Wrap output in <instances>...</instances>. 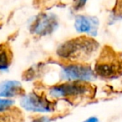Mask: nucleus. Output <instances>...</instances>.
I'll use <instances>...</instances> for the list:
<instances>
[{
    "label": "nucleus",
    "instance_id": "1",
    "mask_svg": "<svg viewBox=\"0 0 122 122\" xmlns=\"http://www.w3.org/2000/svg\"><path fill=\"white\" fill-rule=\"evenodd\" d=\"M98 49V43L88 37H79L63 43L57 53L61 58L71 61H86Z\"/></svg>",
    "mask_w": 122,
    "mask_h": 122
},
{
    "label": "nucleus",
    "instance_id": "2",
    "mask_svg": "<svg viewBox=\"0 0 122 122\" xmlns=\"http://www.w3.org/2000/svg\"><path fill=\"white\" fill-rule=\"evenodd\" d=\"M95 71L105 78H114L122 74V59L111 47H105L97 59Z\"/></svg>",
    "mask_w": 122,
    "mask_h": 122
},
{
    "label": "nucleus",
    "instance_id": "3",
    "mask_svg": "<svg viewBox=\"0 0 122 122\" xmlns=\"http://www.w3.org/2000/svg\"><path fill=\"white\" fill-rule=\"evenodd\" d=\"M91 91L87 84L81 81H75L71 83H64L52 87L50 90V94L52 97H69V96L82 95Z\"/></svg>",
    "mask_w": 122,
    "mask_h": 122
},
{
    "label": "nucleus",
    "instance_id": "4",
    "mask_svg": "<svg viewBox=\"0 0 122 122\" xmlns=\"http://www.w3.org/2000/svg\"><path fill=\"white\" fill-rule=\"evenodd\" d=\"M21 106L25 110L37 112H49L53 109L52 103L44 97H41L35 93H31L23 97Z\"/></svg>",
    "mask_w": 122,
    "mask_h": 122
},
{
    "label": "nucleus",
    "instance_id": "5",
    "mask_svg": "<svg viewBox=\"0 0 122 122\" xmlns=\"http://www.w3.org/2000/svg\"><path fill=\"white\" fill-rule=\"evenodd\" d=\"M63 75L66 79L77 81L92 80L94 77L93 71L90 66L81 64H73L65 67Z\"/></svg>",
    "mask_w": 122,
    "mask_h": 122
},
{
    "label": "nucleus",
    "instance_id": "6",
    "mask_svg": "<svg viewBox=\"0 0 122 122\" xmlns=\"http://www.w3.org/2000/svg\"><path fill=\"white\" fill-rule=\"evenodd\" d=\"M99 22L95 17L77 16L75 22V27L78 32L88 33L90 35H97Z\"/></svg>",
    "mask_w": 122,
    "mask_h": 122
},
{
    "label": "nucleus",
    "instance_id": "7",
    "mask_svg": "<svg viewBox=\"0 0 122 122\" xmlns=\"http://www.w3.org/2000/svg\"><path fill=\"white\" fill-rule=\"evenodd\" d=\"M56 27V21L54 17L50 15H42L35 22L32 30L37 34H47L52 32L53 29Z\"/></svg>",
    "mask_w": 122,
    "mask_h": 122
},
{
    "label": "nucleus",
    "instance_id": "8",
    "mask_svg": "<svg viewBox=\"0 0 122 122\" xmlns=\"http://www.w3.org/2000/svg\"><path fill=\"white\" fill-rule=\"evenodd\" d=\"M23 89L20 82L17 81H6L0 83V97H13L16 96L23 95Z\"/></svg>",
    "mask_w": 122,
    "mask_h": 122
},
{
    "label": "nucleus",
    "instance_id": "9",
    "mask_svg": "<svg viewBox=\"0 0 122 122\" xmlns=\"http://www.w3.org/2000/svg\"><path fill=\"white\" fill-rule=\"evenodd\" d=\"M13 59V52L8 43L0 44V70L4 71L9 67Z\"/></svg>",
    "mask_w": 122,
    "mask_h": 122
},
{
    "label": "nucleus",
    "instance_id": "10",
    "mask_svg": "<svg viewBox=\"0 0 122 122\" xmlns=\"http://www.w3.org/2000/svg\"><path fill=\"white\" fill-rule=\"evenodd\" d=\"M20 117L22 116L18 111H8L0 115V122H20Z\"/></svg>",
    "mask_w": 122,
    "mask_h": 122
},
{
    "label": "nucleus",
    "instance_id": "11",
    "mask_svg": "<svg viewBox=\"0 0 122 122\" xmlns=\"http://www.w3.org/2000/svg\"><path fill=\"white\" fill-rule=\"evenodd\" d=\"M13 101L8 99H0V111H4L13 106Z\"/></svg>",
    "mask_w": 122,
    "mask_h": 122
},
{
    "label": "nucleus",
    "instance_id": "12",
    "mask_svg": "<svg viewBox=\"0 0 122 122\" xmlns=\"http://www.w3.org/2000/svg\"><path fill=\"white\" fill-rule=\"evenodd\" d=\"M116 15L122 17V0H119L117 6H116Z\"/></svg>",
    "mask_w": 122,
    "mask_h": 122
},
{
    "label": "nucleus",
    "instance_id": "13",
    "mask_svg": "<svg viewBox=\"0 0 122 122\" xmlns=\"http://www.w3.org/2000/svg\"><path fill=\"white\" fill-rule=\"evenodd\" d=\"M32 122H50V119L43 116V117H39V118H37V119L34 120Z\"/></svg>",
    "mask_w": 122,
    "mask_h": 122
},
{
    "label": "nucleus",
    "instance_id": "14",
    "mask_svg": "<svg viewBox=\"0 0 122 122\" xmlns=\"http://www.w3.org/2000/svg\"><path fill=\"white\" fill-rule=\"evenodd\" d=\"M86 0H78L76 3V9H78V8H81V7H83L85 5Z\"/></svg>",
    "mask_w": 122,
    "mask_h": 122
},
{
    "label": "nucleus",
    "instance_id": "15",
    "mask_svg": "<svg viewBox=\"0 0 122 122\" xmlns=\"http://www.w3.org/2000/svg\"><path fill=\"white\" fill-rule=\"evenodd\" d=\"M84 122H99V121H98V119L96 117H91V118H89V119H87L86 121H85Z\"/></svg>",
    "mask_w": 122,
    "mask_h": 122
}]
</instances>
